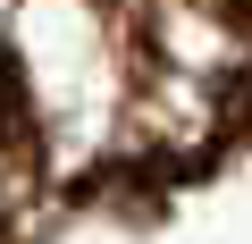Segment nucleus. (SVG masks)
Returning <instances> with one entry per match:
<instances>
[{
  "instance_id": "obj_1",
  "label": "nucleus",
  "mask_w": 252,
  "mask_h": 244,
  "mask_svg": "<svg viewBox=\"0 0 252 244\" xmlns=\"http://www.w3.org/2000/svg\"><path fill=\"white\" fill-rule=\"evenodd\" d=\"M0 143H34V109H26V76H17V59L0 51Z\"/></svg>"
}]
</instances>
